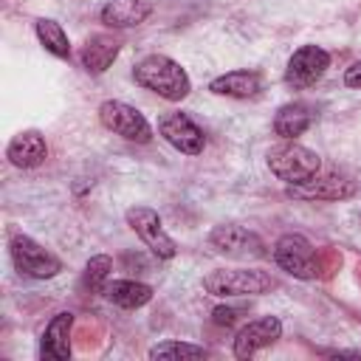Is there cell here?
I'll return each instance as SVG.
<instances>
[{
	"label": "cell",
	"instance_id": "6da1fadb",
	"mask_svg": "<svg viewBox=\"0 0 361 361\" xmlns=\"http://www.w3.org/2000/svg\"><path fill=\"white\" fill-rule=\"evenodd\" d=\"M133 79H135V85H141L144 90L158 93L166 102H183L192 90L189 73L180 68V62H175L166 54L141 56L133 68Z\"/></svg>",
	"mask_w": 361,
	"mask_h": 361
},
{
	"label": "cell",
	"instance_id": "7a4b0ae2",
	"mask_svg": "<svg viewBox=\"0 0 361 361\" xmlns=\"http://www.w3.org/2000/svg\"><path fill=\"white\" fill-rule=\"evenodd\" d=\"M268 169L274 178H279L282 183L288 186H299V183H307L310 178H316L322 172V158L316 149L305 147V144H296V141H285L271 147L268 155Z\"/></svg>",
	"mask_w": 361,
	"mask_h": 361
},
{
	"label": "cell",
	"instance_id": "3957f363",
	"mask_svg": "<svg viewBox=\"0 0 361 361\" xmlns=\"http://www.w3.org/2000/svg\"><path fill=\"white\" fill-rule=\"evenodd\" d=\"M274 285V276L259 268H220L203 276V288L212 296H259Z\"/></svg>",
	"mask_w": 361,
	"mask_h": 361
},
{
	"label": "cell",
	"instance_id": "277c9868",
	"mask_svg": "<svg viewBox=\"0 0 361 361\" xmlns=\"http://www.w3.org/2000/svg\"><path fill=\"white\" fill-rule=\"evenodd\" d=\"M8 254L11 262L17 268L20 276H31V279H51L62 271L59 257H54L48 248H42L37 240H31L28 234H11L8 240Z\"/></svg>",
	"mask_w": 361,
	"mask_h": 361
},
{
	"label": "cell",
	"instance_id": "5b68a950",
	"mask_svg": "<svg viewBox=\"0 0 361 361\" xmlns=\"http://www.w3.org/2000/svg\"><path fill=\"white\" fill-rule=\"evenodd\" d=\"M274 262L296 279H316L322 271L316 248L302 234H282L274 243Z\"/></svg>",
	"mask_w": 361,
	"mask_h": 361
},
{
	"label": "cell",
	"instance_id": "8992f818",
	"mask_svg": "<svg viewBox=\"0 0 361 361\" xmlns=\"http://www.w3.org/2000/svg\"><path fill=\"white\" fill-rule=\"evenodd\" d=\"M99 121L110 133H116V135H121L127 141H135V144H149L152 141L149 121L144 118V113L138 107H133L127 102H118V99L102 102L99 104Z\"/></svg>",
	"mask_w": 361,
	"mask_h": 361
},
{
	"label": "cell",
	"instance_id": "52a82bcc",
	"mask_svg": "<svg viewBox=\"0 0 361 361\" xmlns=\"http://www.w3.org/2000/svg\"><path fill=\"white\" fill-rule=\"evenodd\" d=\"M124 217H127V226L138 234V240L158 259H172L178 254V243L164 231V223H161L155 209H149V206H130Z\"/></svg>",
	"mask_w": 361,
	"mask_h": 361
},
{
	"label": "cell",
	"instance_id": "ba28073f",
	"mask_svg": "<svg viewBox=\"0 0 361 361\" xmlns=\"http://www.w3.org/2000/svg\"><path fill=\"white\" fill-rule=\"evenodd\" d=\"M327 68H330V54L322 45H302L288 59L285 82L293 90H307V87H313L324 76Z\"/></svg>",
	"mask_w": 361,
	"mask_h": 361
},
{
	"label": "cell",
	"instance_id": "9c48e42d",
	"mask_svg": "<svg viewBox=\"0 0 361 361\" xmlns=\"http://www.w3.org/2000/svg\"><path fill=\"white\" fill-rule=\"evenodd\" d=\"M158 133H161V138H164L169 147H175V149L183 152V155H200L203 147H206L203 130H200L186 113H180V110L164 113V116L158 118Z\"/></svg>",
	"mask_w": 361,
	"mask_h": 361
},
{
	"label": "cell",
	"instance_id": "30bf717a",
	"mask_svg": "<svg viewBox=\"0 0 361 361\" xmlns=\"http://www.w3.org/2000/svg\"><path fill=\"white\" fill-rule=\"evenodd\" d=\"M209 245L226 257H265V245L262 240L243 228V226H234V223H226V226H214L212 234H209Z\"/></svg>",
	"mask_w": 361,
	"mask_h": 361
},
{
	"label": "cell",
	"instance_id": "8fae6325",
	"mask_svg": "<svg viewBox=\"0 0 361 361\" xmlns=\"http://www.w3.org/2000/svg\"><path fill=\"white\" fill-rule=\"evenodd\" d=\"M282 336V322L276 316H259L240 327L234 336V358H251L262 347H271Z\"/></svg>",
	"mask_w": 361,
	"mask_h": 361
},
{
	"label": "cell",
	"instance_id": "7c38bea8",
	"mask_svg": "<svg viewBox=\"0 0 361 361\" xmlns=\"http://www.w3.org/2000/svg\"><path fill=\"white\" fill-rule=\"evenodd\" d=\"M71 327H73V313L62 310L56 313L39 338V358L42 361H68L71 358Z\"/></svg>",
	"mask_w": 361,
	"mask_h": 361
},
{
	"label": "cell",
	"instance_id": "4fadbf2b",
	"mask_svg": "<svg viewBox=\"0 0 361 361\" xmlns=\"http://www.w3.org/2000/svg\"><path fill=\"white\" fill-rule=\"evenodd\" d=\"M6 158L17 166V169H34L48 158V144L45 135L39 130H23L17 133L8 147H6Z\"/></svg>",
	"mask_w": 361,
	"mask_h": 361
},
{
	"label": "cell",
	"instance_id": "5bb4252c",
	"mask_svg": "<svg viewBox=\"0 0 361 361\" xmlns=\"http://www.w3.org/2000/svg\"><path fill=\"white\" fill-rule=\"evenodd\" d=\"M290 197H305V200H344L355 195V183L341 178V175H324V178H310L307 183L290 186Z\"/></svg>",
	"mask_w": 361,
	"mask_h": 361
},
{
	"label": "cell",
	"instance_id": "9a60e30c",
	"mask_svg": "<svg viewBox=\"0 0 361 361\" xmlns=\"http://www.w3.org/2000/svg\"><path fill=\"white\" fill-rule=\"evenodd\" d=\"M118 51H121V42L113 34H93V37L85 39V45L79 51V59H82V68L87 73L99 76V73H104L113 65Z\"/></svg>",
	"mask_w": 361,
	"mask_h": 361
},
{
	"label": "cell",
	"instance_id": "2e32d148",
	"mask_svg": "<svg viewBox=\"0 0 361 361\" xmlns=\"http://www.w3.org/2000/svg\"><path fill=\"white\" fill-rule=\"evenodd\" d=\"M313 118H316V110L307 102H288L279 107V113L274 118V133L285 141H296L302 133L310 130Z\"/></svg>",
	"mask_w": 361,
	"mask_h": 361
},
{
	"label": "cell",
	"instance_id": "e0dca14e",
	"mask_svg": "<svg viewBox=\"0 0 361 361\" xmlns=\"http://www.w3.org/2000/svg\"><path fill=\"white\" fill-rule=\"evenodd\" d=\"M149 14H152V3L149 0H110L99 11L102 23L110 25V28H133V25H141Z\"/></svg>",
	"mask_w": 361,
	"mask_h": 361
},
{
	"label": "cell",
	"instance_id": "ac0fdd59",
	"mask_svg": "<svg viewBox=\"0 0 361 361\" xmlns=\"http://www.w3.org/2000/svg\"><path fill=\"white\" fill-rule=\"evenodd\" d=\"M209 90L214 96H231V99H251L262 90V76L257 71H228L223 76H214L209 82Z\"/></svg>",
	"mask_w": 361,
	"mask_h": 361
},
{
	"label": "cell",
	"instance_id": "d6986e66",
	"mask_svg": "<svg viewBox=\"0 0 361 361\" xmlns=\"http://www.w3.org/2000/svg\"><path fill=\"white\" fill-rule=\"evenodd\" d=\"M102 293H104L113 305H118V307H124V310L144 307V305L152 299V288H149L147 282H135V279H107L104 288H102Z\"/></svg>",
	"mask_w": 361,
	"mask_h": 361
},
{
	"label": "cell",
	"instance_id": "ffe728a7",
	"mask_svg": "<svg viewBox=\"0 0 361 361\" xmlns=\"http://www.w3.org/2000/svg\"><path fill=\"white\" fill-rule=\"evenodd\" d=\"M34 31H37L39 45H42L48 54H54V56H59V59H68V56H71V39H68L65 28H62L56 20L39 17V20L34 23Z\"/></svg>",
	"mask_w": 361,
	"mask_h": 361
},
{
	"label": "cell",
	"instance_id": "44dd1931",
	"mask_svg": "<svg viewBox=\"0 0 361 361\" xmlns=\"http://www.w3.org/2000/svg\"><path fill=\"white\" fill-rule=\"evenodd\" d=\"M110 271H113V259H110L107 254H96V257H90L87 265H85V274H82V285H85V290H90V293H102L104 282L110 279Z\"/></svg>",
	"mask_w": 361,
	"mask_h": 361
},
{
	"label": "cell",
	"instance_id": "7402d4cb",
	"mask_svg": "<svg viewBox=\"0 0 361 361\" xmlns=\"http://www.w3.org/2000/svg\"><path fill=\"white\" fill-rule=\"evenodd\" d=\"M209 355L206 347L200 344H189V341H161L149 350V358H203Z\"/></svg>",
	"mask_w": 361,
	"mask_h": 361
},
{
	"label": "cell",
	"instance_id": "603a6c76",
	"mask_svg": "<svg viewBox=\"0 0 361 361\" xmlns=\"http://www.w3.org/2000/svg\"><path fill=\"white\" fill-rule=\"evenodd\" d=\"M212 322H214V324H220V327H231V324L237 322V310H234V307H223V305H220V307H214V310H212Z\"/></svg>",
	"mask_w": 361,
	"mask_h": 361
},
{
	"label": "cell",
	"instance_id": "cb8c5ba5",
	"mask_svg": "<svg viewBox=\"0 0 361 361\" xmlns=\"http://www.w3.org/2000/svg\"><path fill=\"white\" fill-rule=\"evenodd\" d=\"M344 85H347V87L361 90V59H358V62H353V65L344 71Z\"/></svg>",
	"mask_w": 361,
	"mask_h": 361
}]
</instances>
